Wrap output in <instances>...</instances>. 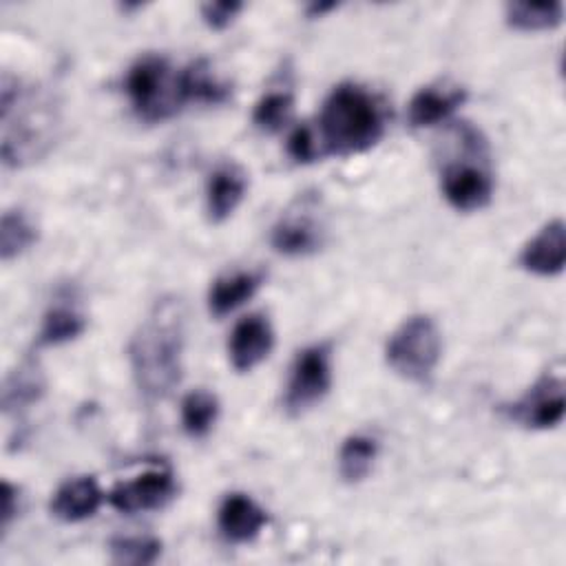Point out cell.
<instances>
[{
    "label": "cell",
    "instance_id": "obj_23",
    "mask_svg": "<svg viewBox=\"0 0 566 566\" xmlns=\"http://www.w3.org/2000/svg\"><path fill=\"white\" fill-rule=\"evenodd\" d=\"M219 418V400L206 389H195L181 400V427L190 438H203Z\"/></svg>",
    "mask_w": 566,
    "mask_h": 566
},
{
    "label": "cell",
    "instance_id": "obj_16",
    "mask_svg": "<svg viewBox=\"0 0 566 566\" xmlns=\"http://www.w3.org/2000/svg\"><path fill=\"white\" fill-rule=\"evenodd\" d=\"M44 387L46 382H44L42 369L33 360L20 363L13 371H9V376L2 382V396H0L2 411L11 413V411H22L31 407L42 398Z\"/></svg>",
    "mask_w": 566,
    "mask_h": 566
},
{
    "label": "cell",
    "instance_id": "obj_30",
    "mask_svg": "<svg viewBox=\"0 0 566 566\" xmlns=\"http://www.w3.org/2000/svg\"><path fill=\"white\" fill-rule=\"evenodd\" d=\"M332 9H336V2H314V4L307 7V15L316 18V15H323V13L332 11Z\"/></svg>",
    "mask_w": 566,
    "mask_h": 566
},
{
    "label": "cell",
    "instance_id": "obj_25",
    "mask_svg": "<svg viewBox=\"0 0 566 566\" xmlns=\"http://www.w3.org/2000/svg\"><path fill=\"white\" fill-rule=\"evenodd\" d=\"M292 106H294V99L290 93H283V91L268 93L256 102L252 111V122L265 133H276L290 122Z\"/></svg>",
    "mask_w": 566,
    "mask_h": 566
},
{
    "label": "cell",
    "instance_id": "obj_1",
    "mask_svg": "<svg viewBox=\"0 0 566 566\" xmlns=\"http://www.w3.org/2000/svg\"><path fill=\"white\" fill-rule=\"evenodd\" d=\"M184 347L186 305L179 296H161L142 318L128 343L135 385L148 400H161L179 385Z\"/></svg>",
    "mask_w": 566,
    "mask_h": 566
},
{
    "label": "cell",
    "instance_id": "obj_20",
    "mask_svg": "<svg viewBox=\"0 0 566 566\" xmlns=\"http://www.w3.org/2000/svg\"><path fill=\"white\" fill-rule=\"evenodd\" d=\"M564 18L562 2H509L504 7V20L517 31H546L555 29Z\"/></svg>",
    "mask_w": 566,
    "mask_h": 566
},
{
    "label": "cell",
    "instance_id": "obj_5",
    "mask_svg": "<svg viewBox=\"0 0 566 566\" xmlns=\"http://www.w3.org/2000/svg\"><path fill=\"white\" fill-rule=\"evenodd\" d=\"M442 354V336L436 321L427 314H416L402 321L387 340V365L411 382L431 378Z\"/></svg>",
    "mask_w": 566,
    "mask_h": 566
},
{
    "label": "cell",
    "instance_id": "obj_6",
    "mask_svg": "<svg viewBox=\"0 0 566 566\" xmlns=\"http://www.w3.org/2000/svg\"><path fill=\"white\" fill-rule=\"evenodd\" d=\"M332 385V352L325 343L301 349L290 367L283 405L292 416L312 409Z\"/></svg>",
    "mask_w": 566,
    "mask_h": 566
},
{
    "label": "cell",
    "instance_id": "obj_10",
    "mask_svg": "<svg viewBox=\"0 0 566 566\" xmlns=\"http://www.w3.org/2000/svg\"><path fill=\"white\" fill-rule=\"evenodd\" d=\"M274 345V332L265 316L250 314L241 318L228 340L230 363L237 371H250L268 358Z\"/></svg>",
    "mask_w": 566,
    "mask_h": 566
},
{
    "label": "cell",
    "instance_id": "obj_21",
    "mask_svg": "<svg viewBox=\"0 0 566 566\" xmlns=\"http://www.w3.org/2000/svg\"><path fill=\"white\" fill-rule=\"evenodd\" d=\"M378 455V442L365 433L349 436L338 451V473L345 482H363Z\"/></svg>",
    "mask_w": 566,
    "mask_h": 566
},
{
    "label": "cell",
    "instance_id": "obj_13",
    "mask_svg": "<svg viewBox=\"0 0 566 566\" xmlns=\"http://www.w3.org/2000/svg\"><path fill=\"white\" fill-rule=\"evenodd\" d=\"M265 522H268L265 511L245 493L226 495L217 513V524L221 535L234 544L254 539L265 526Z\"/></svg>",
    "mask_w": 566,
    "mask_h": 566
},
{
    "label": "cell",
    "instance_id": "obj_2",
    "mask_svg": "<svg viewBox=\"0 0 566 566\" xmlns=\"http://www.w3.org/2000/svg\"><path fill=\"white\" fill-rule=\"evenodd\" d=\"M0 122H2V164L22 168L42 159L57 139L60 113L51 93L24 86L9 73L0 82Z\"/></svg>",
    "mask_w": 566,
    "mask_h": 566
},
{
    "label": "cell",
    "instance_id": "obj_26",
    "mask_svg": "<svg viewBox=\"0 0 566 566\" xmlns=\"http://www.w3.org/2000/svg\"><path fill=\"white\" fill-rule=\"evenodd\" d=\"M161 555V542L157 537H115L111 542V557L115 564L146 566Z\"/></svg>",
    "mask_w": 566,
    "mask_h": 566
},
{
    "label": "cell",
    "instance_id": "obj_29",
    "mask_svg": "<svg viewBox=\"0 0 566 566\" xmlns=\"http://www.w3.org/2000/svg\"><path fill=\"white\" fill-rule=\"evenodd\" d=\"M2 509H0V528L2 533H7L11 520L15 517V513L20 511V491L11 484V482H2Z\"/></svg>",
    "mask_w": 566,
    "mask_h": 566
},
{
    "label": "cell",
    "instance_id": "obj_12",
    "mask_svg": "<svg viewBox=\"0 0 566 566\" xmlns=\"http://www.w3.org/2000/svg\"><path fill=\"white\" fill-rule=\"evenodd\" d=\"M248 177L237 164L217 166L206 184V212L212 223L226 221L243 201Z\"/></svg>",
    "mask_w": 566,
    "mask_h": 566
},
{
    "label": "cell",
    "instance_id": "obj_9",
    "mask_svg": "<svg viewBox=\"0 0 566 566\" xmlns=\"http://www.w3.org/2000/svg\"><path fill=\"white\" fill-rule=\"evenodd\" d=\"M444 199L460 212L484 208L493 197V179L489 170L475 164H449L440 177Z\"/></svg>",
    "mask_w": 566,
    "mask_h": 566
},
{
    "label": "cell",
    "instance_id": "obj_15",
    "mask_svg": "<svg viewBox=\"0 0 566 566\" xmlns=\"http://www.w3.org/2000/svg\"><path fill=\"white\" fill-rule=\"evenodd\" d=\"M179 97L181 104H223L230 97V86L212 73L206 60H195L179 71Z\"/></svg>",
    "mask_w": 566,
    "mask_h": 566
},
{
    "label": "cell",
    "instance_id": "obj_27",
    "mask_svg": "<svg viewBox=\"0 0 566 566\" xmlns=\"http://www.w3.org/2000/svg\"><path fill=\"white\" fill-rule=\"evenodd\" d=\"M287 153L294 161L298 164H310L314 159L321 157V148H318V142H316V135H314V128L303 124V126H296L287 139Z\"/></svg>",
    "mask_w": 566,
    "mask_h": 566
},
{
    "label": "cell",
    "instance_id": "obj_4",
    "mask_svg": "<svg viewBox=\"0 0 566 566\" xmlns=\"http://www.w3.org/2000/svg\"><path fill=\"white\" fill-rule=\"evenodd\" d=\"M133 111L144 122H161L170 117L179 104V73H172L164 55L146 53L137 57L124 80Z\"/></svg>",
    "mask_w": 566,
    "mask_h": 566
},
{
    "label": "cell",
    "instance_id": "obj_11",
    "mask_svg": "<svg viewBox=\"0 0 566 566\" xmlns=\"http://www.w3.org/2000/svg\"><path fill=\"white\" fill-rule=\"evenodd\" d=\"M566 263V226L562 219H553L539 228V232L522 248L520 265L537 276H555Z\"/></svg>",
    "mask_w": 566,
    "mask_h": 566
},
{
    "label": "cell",
    "instance_id": "obj_8",
    "mask_svg": "<svg viewBox=\"0 0 566 566\" xmlns=\"http://www.w3.org/2000/svg\"><path fill=\"white\" fill-rule=\"evenodd\" d=\"M177 493V484L170 471L155 469L137 475L135 480L119 482L108 493V502L119 513L155 511L168 504Z\"/></svg>",
    "mask_w": 566,
    "mask_h": 566
},
{
    "label": "cell",
    "instance_id": "obj_3",
    "mask_svg": "<svg viewBox=\"0 0 566 566\" xmlns=\"http://www.w3.org/2000/svg\"><path fill=\"white\" fill-rule=\"evenodd\" d=\"M385 133L380 102L363 86L343 82L323 102L318 128L314 130L323 155H356L378 144Z\"/></svg>",
    "mask_w": 566,
    "mask_h": 566
},
{
    "label": "cell",
    "instance_id": "obj_17",
    "mask_svg": "<svg viewBox=\"0 0 566 566\" xmlns=\"http://www.w3.org/2000/svg\"><path fill=\"white\" fill-rule=\"evenodd\" d=\"M464 99H467V93L462 88H453V91H438L433 86L420 88L409 102V124L416 128L436 126L449 119V115Z\"/></svg>",
    "mask_w": 566,
    "mask_h": 566
},
{
    "label": "cell",
    "instance_id": "obj_19",
    "mask_svg": "<svg viewBox=\"0 0 566 566\" xmlns=\"http://www.w3.org/2000/svg\"><path fill=\"white\" fill-rule=\"evenodd\" d=\"M272 248L285 256H305L321 248V230L310 219L287 217L281 219L270 234Z\"/></svg>",
    "mask_w": 566,
    "mask_h": 566
},
{
    "label": "cell",
    "instance_id": "obj_22",
    "mask_svg": "<svg viewBox=\"0 0 566 566\" xmlns=\"http://www.w3.org/2000/svg\"><path fill=\"white\" fill-rule=\"evenodd\" d=\"M38 241V228L22 210H7L0 219V259L11 261Z\"/></svg>",
    "mask_w": 566,
    "mask_h": 566
},
{
    "label": "cell",
    "instance_id": "obj_24",
    "mask_svg": "<svg viewBox=\"0 0 566 566\" xmlns=\"http://www.w3.org/2000/svg\"><path fill=\"white\" fill-rule=\"evenodd\" d=\"M86 329V318L66 305L51 307L40 325L38 343L40 345H62L75 340Z\"/></svg>",
    "mask_w": 566,
    "mask_h": 566
},
{
    "label": "cell",
    "instance_id": "obj_7",
    "mask_svg": "<svg viewBox=\"0 0 566 566\" xmlns=\"http://www.w3.org/2000/svg\"><path fill=\"white\" fill-rule=\"evenodd\" d=\"M509 418L526 429H551L564 420L566 396L564 382L555 376H542L509 409Z\"/></svg>",
    "mask_w": 566,
    "mask_h": 566
},
{
    "label": "cell",
    "instance_id": "obj_18",
    "mask_svg": "<svg viewBox=\"0 0 566 566\" xmlns=\"http://www.w3.org/2000/svg\"><path fill=\"white\" fill-rule=\"evenodd\" d=\"M263 281V274L259 272H234L219 276L208 292V310L214 316H226L241 307L245 301L254 296Z\"/></svg>",
    "mask_w": 566,
    "mask_h": 566
},
{
    "label": "cell",
    "instance_id": "obj_28",
    "mask_svg": "<svg viewBox=\"0 0 566 566\" xmlns=\"http://www.w3.org/2000/svg\"><path fill=\"white\" fill-rule=\"evenodd\" d=\"M243 9L241 2H206L201 4V18L203 22L214 29V31H223L226 27H230L234 22V18L239 15V11Z\"/></svg>",
    "mask_w": 566,
    "mask_h": 566
},
{
    "label": "cell",
    "instance_id": "obj_14",
    "mask_svg": "<svg viewBox=\"0 0 566 566\" xmlns=\"http://www.w3.org/2000/svg\"><path fill=\"white\" fill-rule=\"evenodd\" d=\"M102 489L91 475L66 480L51 497V513L62 522H82L102 504Z\"/></svg>",
    "mask_w": 566,
    "mask_h": 566
}]
</instances>
